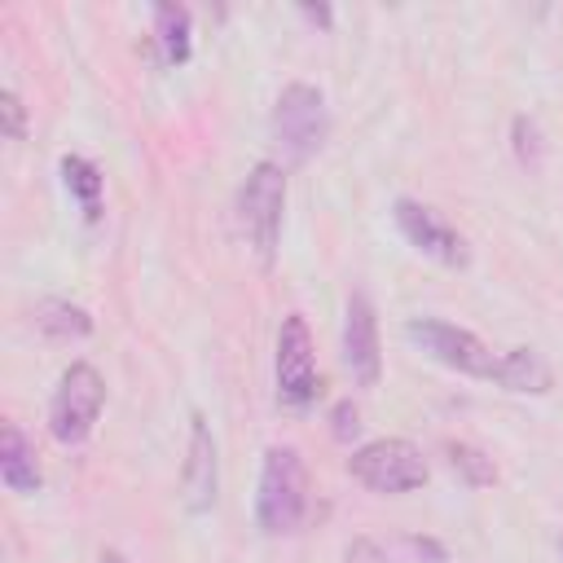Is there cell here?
<instances>
[{"instance_id": "cell-1", "label": "cell", "mask_w": 563, "mask_h": 563, "mask_svg": "<svg viewBox=\"0 0 563 563\" xmlns=\"http://www.w3.org/2000/svg\"><path fill=\"white\" fill-rule=\"evenodd\" d=\"M308 515V466L295 444H268L255 484V528L264 537L299 532Z\"/></svg>"}, {"instance_id": "cell-2", "label": "cell", "mask_w": 563, "mask_h": 563, "mask_svg": "<svg viewBox=\"0 0 563 563\" xmlns=\"http://www.w3.org/2000/svg\"><path fill=\"white\" fill-rule=\"evenodd\" d=\"M238 229L246 246L260 255V264H273L282 246V211H286V167L282 163H255L246 180L238 185Z\"/></svg>"}, {"instance_id": "cell-3", "label": "cell", "mask_w": 563, "mask_h": 563, "mask_svg": "<svg viewBox=\"0 0 563 563\" xmlns=\"http://www.w3.org/2000/svg\"><path fill=\"white\" fill-rule=\"evenodd\" d=\"M268 128H273V141L282 145V154H286L290 163H308V158L325 145V136H330L325 92H321L317 84H303V79L286 84V88L277 92V101H273Z\"/></svg>"}, {"instance_id": "cell-4", "label": "cell", "mask_w": 563, "mask_h": 563, "mask_svg": "<svg viewBox=\"0 0 563 563\" xmlns=\"http://www.w3.org/2000/svg\"><path fill=\"white\" fill-rule=\"evenodd\" d=\"M106 409V378L88 361H70L48 400V431L57 444H84Z\"/></svg>"}, {"instance_id": "cell-5", "label": "cell", "mask_w": 563, "mask_h": 563, "mask_svg": "<svg viewBox=\"0 0 563 563\" xmlns=\"http://www.w3.org/2000/svg\"><path fill=\"white\" fill-rule=\"evenodd\" d=\"M347 475L356 484H365L369 493H413L427 484V457L413 440H400V435H383V440H369L361 449H352L347 457Z\"/></svg>"}, {"instance_id": "cell-6", "label": "cell", "mask_w": 563, "mask_h": 563, "mask_svg": "<svg viewBox=\"0 0 563 563\" xmlns=\"http://www.w3.org/2000/svg\"><path fill=\"white\" fill-rule=\"evenodd\" d=\"M405 339L427 352L431 361H440L444 369H457L466 378H493V365L497 356L488 352V343L453 321H440V317H409L405 321Z\"/></svg>"}, {"instance_id": "cell-7", "label": "cell", "mask_w": 563, "mask_h": 563, "mask_svg": "<svg viewBox=\"0 0 563 563\" xmlns=\"http://www.w3.org/2000/svg\"><path fill=\"white\" fill-rule=\"evenodd\" d=\"M273 369H277V400H282V405H290V409H308V405L317 400V391H321V374H317V352H312L308 321H303L299 312L282 317Z\"/></svg>"}, {"instance_id": "cell-8", "label": "cell", "mask_w": 563, "mask_h": 563, "mask_svg": "<svg viewBox=\"0 0 563 563\" xmlns=\"http://www.w3.org/2000/svg\"><path fill=\"white\" fill-rule=\"evenodd\" d=\"M391 220H396V229L405 233V242H409L413 251H422L427 260H435V264H444V268H462V264L471 260L466 238H462L440 211H431L427 202L396 198V202H391Z\"/></svg>"}, {"instance_id": "cell-9", "label": "cell", "mask_w": 563, "mask_h": 563, "mask_svg": "<svg viewBox=\"0 0 563 563\" xmlns=\"http://www.w3.org/2000/svg\"><path fill=\"white\" fill-rule=\"evenodd\" d=\"M343 369L356 387H374L383 378V343H378V312L365 290L347 295L343 308Z\"/></svg>"}, {"instance_id": "cell-10", "label": "cell", "mask_w": 563, "mask_h": 563, "mask_svg": "<svg viewBox=\"0 0 563 563\" xmlns=\"http://www.w3.org/2000/svg\"><path fill=\"white\" fill-rule=\"evenodd\" d=\"M220 493V457H216V435L202 413L189 418V449L180 466V501L189 515H207Z\"/></svg>"}, {"instance_id": "cell-11", "label": "cell", "mask_w": 563, "mask_h": 563, "mask_svg": "<svg viewBox=\"0 0 563 563\" xmlns=\"http://www.w3.org/2000/svg\"><path fill=\"white\" fill-rule=\"evenodd\" d=\"M0 484L9 493H40V484H44L40 462H35V444L22 435L18 422L0 427Z\"/></svg>"}, {"instance_id": "cell-12", "label": "cell", "mask_w": 563, "mask_h": 563, "mask_svg": "<svg viewBox=\"0 0 563 563\" xmlns=\"http://www.w3.org/2000/svg\"><path fill=\"white\" fill-rule=\"evenodd\" d=\"M493 383L506 387V391L541 396V391H550V365H545L541 352H532V347H510V352L497 356V365H493Z\"/></svg>"}, {"instance_id": "cell-13", "label": "cell", "mask_w": 563, "mask_h": 563, "mask_svg": "<svg viewBox=\"0 0 563 563\" xmlns=\"http://www.w3.org/2000/svg\"><path fill=\"white\" fill-rule=\"evenodd\" d=\"M154 40L167 66H185L194 53V18L185 4H154Z\"/></svg>"}, {"instance_id": "cell-14", "label": "cell", "mask_w": 563, "mask_h": 563, "mask_svg": "<svg viewBox=\"0 0 563 563\" xmlns=\"http://www.w3.org/2000/svg\"><path fill=\"white\" fill-rule=\"evenodd\" d=\"M57 172H62V185H66V194L79 202L84 220H97V216H101V189H106V176H101V167H97L92 158H84V154H62Z\"/></svg>"}, {"instance_id": "cell-15", "label": "cell", "mask_w": 563, "mask_h": 563, "mask_svg": "<svg viewBox=\"0 0 563 563\" xmlns=\"http://www.w3.org/2000/svg\"><path fill=\"white\" fill-rule=\"evenodd\" d=\"M35 325L57 339V343H70V339H88L92 334V317L88 308L70 303V299H40L35 303Z\"/></svg>"}, {"instance_id": "cell-16", "label": "cell", "mask_w": 563, "mask_h": 563, "mask_svg": "<svg viewBox=\"0 0 563 563\" xmlns=\"http://www.w3.org/2000/svg\"><path fill=\"white\" fill-rule=\"evenodd\" d=\"M444 453H449V466L471 484V488H484V484H493L497 479V466H493V457L488 453H479L475 444H462V440H449L444 444Z\"/></svg>"}, {"instance_id": "cell-17", "label": "cell", "mask_w": 563, "mask_h": 563, "mask_svg": "<svg viewBox=\"0 0 563 563\" xmlns=\"http://www.w3.org/2000/svg\"><path fill=\"white\" fill-rule=\"evenodd\" d=\"M515 154H519V163H528V167L541 163V128H537L528 114L515 119Z\"/></svg>"}, {"instance_id": "cell-18", "label": "cell", "mask_w": 563, "mask_h": 563, "mask_svg": "<svg viewBox=\"0 0 563 563\" xmlns=\"http://www.w3.org/2000/svg\"><path fill=\"white\" fill-rule=\"evenodd\" d=\"M0 114H4V136L9 141H22L26 136V106H22V97L13 88L0 92Z\"/></svg>"}, {"instance_id": "cell-19", "label": "cell", "mask_w": 563, "mask_h": 563, "mask_svg": "<svg viewBox=\"0 0 563 563\" xmlns=\"http://www.w3.org/2000/svg\"><path fill=\"white\" fill-rule=\"evenodd\" d=\"M339 563H387V554H383V545L374 537H352L343 545V559Z\"/></svg>"}, {"instance_id": "cell-20", "label": "cell", "mask_w": 563, "mask_h": 563, "mask_svg": "<svg viewBox=\"0 0 563 563\" xmlns=\"http://www.w3.org/2000/svg\"><path fill=\"white\" fill-rule=\"evenodd\" d=\"M330 431H334V440H352L356 431H361V413H356V405L352 400H339L334 405V413H330Z\"/></svg>"}, {"instance_id": "cell-21", "label": "cell", "mask_w": 563, "mask_h": 563, "mask_svg": "<svg viewBox=\"0 0 563 563\" xmlns=\"http://www.w3.org/2000/svg\"><path fill=\"white\" fill-rule=\"evenodd\" d=\"M299 18H308L312 26H330L334 22V9L330 4H299Z\"/></svg>"}, {"instance_id": "cell-22", "label": "cell", "mask_w": 563, "mask_h": 563, "mask_svg": "<svg viewBox=\"0 0 563 563\" xmlns=\"http://www.w3.org/2000/svg\"><path fill=\"white\" fill-rule=\"evenodd\" d=\"M101 563H128V559H123V554H114V550H106V554H101Z\"/></svg>"}]
</instances>
